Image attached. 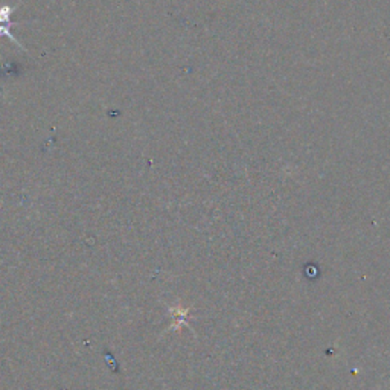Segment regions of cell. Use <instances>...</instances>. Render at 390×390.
<instances>
[{"mask_svg": "<svg viewBox=\"0 0 390 390\" xmlns=\"http://www.w3.org/2000/svg\"><path fill=\"white\" fill-rule=\"evenodd\" d=\"M14 11V6H0V37L5 35L14 42L17 46H20V49H25V47L22 46V43L19 42L17 38L13 37V34L10 33V28L14 25L11 22V13Z\"/></svg>", "mask_w": 390, "mask_h": 390, "instance_id": "cell-1", "label": "cell"}]
</instances>
